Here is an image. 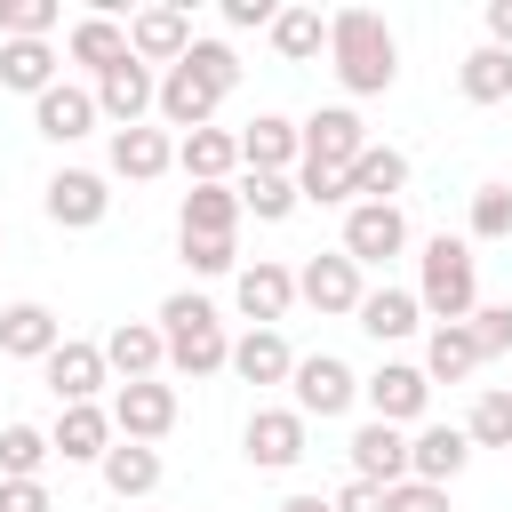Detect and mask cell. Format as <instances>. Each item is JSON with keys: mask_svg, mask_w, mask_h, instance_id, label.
Listing matches in <instances>:
<instances>
[{"mask_svg": "<svg viewBox=\"0 0 512 512\" xmlns=\"http://www.w3.org/2000/svg\"><path fill=\"white\" fill-rule=\"evenodd\" d=\"M152 328H160V344H168V368H176V376H192V384H200V376H216V368L232 360V336H224V320H216V304H208L200 288H176V296L160 304V320H152Z\"/></svg>", "mask_w": 512, "mask_h": 512, "instance_id": "3957f363", "label": "cell"}, {"mask_svg": "<svg viewBox=\"0 0 512 512\" xmlns=\"http://www.w3.org/2000/svg\"><path fill=\"white\" fill-rule=\"evenodd\" d=\"M240 384H288V368H296V352H288V336L280 328H248V336H232V360H224Z\"/></svg>", "mask_w": 512, "mask_h": 512, "instance_id": "4316f807", "label": "cell"}, {"mask_svg": "<svg viewBox=\"0 0 512 512\" xmlns=\"http://www.w3.org/2000/svg\"><path fill=\"white\" fill-rule=\"evenodd\" d=\"M328 504H336V512H384V488H368V480H344Z\"/></svg>", "mask_w": 512, "mask_h": 512, "instance_id": "c3c4849f", "label": "cell"}, {"mask_svg": "<svg viewBox=\"0 0 512 512\" xmlns=\"http://www.w3.org/2000/svg\"><path fill=\"white\" fill-rule=\"evenodd\" d=\"M464 440L472 448H512V384H488L464 416Z\"/></svg>", "mask_w": 512, "mask_h": 512, "instance_id": "74e56055", "label": "cell"}, {"mask_svg": "<svg viewBox=\"0 0 512 512\" xmlns=\"http://www.w3.org/2000/svg\"><path fill=\"white\" fill-rule=\"evenodd\" d=\"M272 16H280V0H224L232 32H272Z\"/></svg>", "mask_w": 512, "mask_h": 512, "instance_id": "7dc6e473", "label": "cell"}, {"mask_svg": "<svg viewBox=\"0 0 512 512\" xmlns=\"http://www.w3.org/2000/svg\"><path fill=\"white\" fill-rule=\"evenodd\" d=\"M232 192H240V216H256V224H288L304 208L296 200V176H240Z\"/></svg>", "mask_w": 512, "mask_h": 512, "instance_id": "d590c367", "label": "cell"}, {"mask_svg": "<svg viewBox=\"0 0 512 512\" xmlns=\"http://www.w3.org/2000/svg\"><path fill=\"white\" fill-rule=\"evenodd\" d=\"M64 56H72V64H88V80H96V72H112V64L128 56V24H120V16H96V8H88V16H80V24L64 32Z\"/></svg>", "mask_w": 512, "mask_h": 512, "instance_id": "83f0119b", "label": "cell"}, {"mask_svg": "<svg viewBox=\"0 0 512 512\" xmlns=\"http://www.w3.org/2000/svg\"><path fill=\"white\" fill-rule=\"evenodd\" d=\"M56 344H64V320H56L40 296L0 304V352H8V360H48Z\"/></svg>", "mask_w": 512, "mask_h": 512, "instance_id": "603a6c76", "label": "cell"}, {"mask_svg": "<svg viewBox=\"0 0 512 512\" xmlns=\"http://www.w3.org/2000/svg\"><path fill=\"white\" fill-rule=\"evenodd\" d=\"M104 368H112V384H144V376H160V368H168L160 328H152V320H120V328L104 336Z\"/></svg>", "mask_w": 512, "mask_h": 512, "instance_id": "7402d4cb", "label": "cell"}, {"mask_svg": "<svg viewBox=\"0 0 512 512\" xmlns=\"http://www.w3.org/2000/svg\"><path fill=\"white\" fill-rule=\"evenodd\" d=\"M120 432H112V416H104V400H80V408H56V424H48V448L64 456V464H104V448H112Z\"/></svg>", "mask_w": 512, "mask_h": 512, "instance_id": "d6986e66", "label": "cell"}, {"mask_svg": "<svg viewBox=\"0 0 512 512\" xmlns=\"http://www.w3.org/2000/svg\"><path fill=\"white\" fill-rule=\"evenodd\" d=\"M344 456H352V480H368V488H400L408 480V432L400 424H360L352 440H344Z\"/></svg>", "mask_w": 512, "mask_h": 512, "instance_id": "e0dca14e", "label": "cell"}, {"mask_svg": "<svg viewBox=\"0 0 512 512\" xmlns=\"http://www.w3.org/2000/svg\"><path fill=\"white\" fill-rule=\"evenodd\" d=\"M472 344H480V360H496V352H512V304H480L472 320Z\"/></svg>", "mask_w": 512, "mask_h": 512, "instance_id": "7bdbcfd3", "label": "cell"}, {"mask_svg": "<svg viewBox=\"0 0 512 512\" xmlns=\"http://www.w3.org/2000/svg\"><path fill=\"white\" fill-rule=\"evenodd\" d=\"M336 248H344L360 272H368V264H392V256L408 248V216H400V200H352Z\"/></svg>", "mask_w": 512, "mask_h": 512, "instance_id": "52a82bcc", "label": "cell"}, {"mask_svg": "<svg viewBox=\"0 0 512 512\" xmlns=\"http://www.w3.org/2000/svg\"><path fill=\"white\" fill-rule=\"evenodd\" d=\"M184 64H192V72H200L216 96H232V88H240V56H232V40H200V32H192Z\"/></svg>", "mask_w": 512, "mask_h": 512, "instance_id": "f35d334b", "label": "cell"}, {"mask_svg": "<svg viewBox=\"0 0 512 512\" xmlns=\"http://www.w3.org/2000/svg\"><path fill=\"white\" fill-rule=\"evenodd\" d=\"M176 168H184L192 184H232L240 136H232V128H192V136H176Z\"/></svg>", "mask_w": 512, "mask_h": 512, "instance_id": "484cf974", "label": "cell"}, {"mask_svg": "<svg viewBox=\"0 0 512 512\" xmlns=\"http://www.w3.org/2000/svg\"><path fill=\"white\" fill-rule=\"evenodd\" d=\"M184 48H192V16L184 8H136L128 16V56L136 64H152V72H168V64H184Z\"/></svg>", "mask_w": 512, "mask_h": 512, "instance_id": "5bb4252c", "label": "cell"}, {"mask_svg": "<svg viewBox=\"0 0 512 512\" xmlns=\"http://www.w3.org/2000/svg\"><path fill=\"white\" fill-rule=\"evenodd\" d=\"M272 48H280L288 64H312V56L328 48V16H320V8H280V16H272Z\"/></svg>", "mask_w": 512, "mask_h": 512, "instance_id": "e575fe53", "label": "cell"}, {"mask_svg": "<svg viewBox=\"0 0 512 512\" xmlns=\"http://www.w3.org/2000/svg\"><path fill=\"white\" fill-rule=\"evenodd\" d=\"M56 0H0V40H48L56 32Z\"/></svg>", "mask_w": 512, "mask_h": 512, "instance_id": "60d3db41", "label": "cell"}, {"mask_svg": "<svg viewBox=\"0 0 512 512\" xmlns=\"http://www.w3.org/2000/svg\"><path fill=\"white\" fill-rule=\"evenodd\" d=\"M104 416H112V432L120 440H168L176 432V384L168 376H144V384H112V400H104Z\"/></svg>", "mask_w": 512, "mask_h": 512, "instance_id": "8992f818", "label": "cell"}, {"mask_svg": "<svg viewBox=\"0 0 512 512\" xmlns=\"http://www.w3.org/2000/svg\"><path fill=\"white\" fill-rule=\"evenodd\" d=\"M40 208H48V224H64V232H96V224L112 216V176H104V168H56V176L40 184Z\"/></svg>", "mask_w": 512, "mask_h": 512, "instance_id": "5b68a950", "label": "cell"}, {"mask_svg": "<svg viewBox=\"0 0 512 512\" xmlns=\"http://www.w3.org/2000/svg\"><path fill=\"white\" fill-rule=\"evenodd\" d=\"M240 232V192L232 184H192L176 208V240H232Z\"/></svg>", "mask_w": 512, "mask_h": 512, "instance_id": "d4e9b609", "label": "cell"}, {"mask_svg": "<svg viewBox=\"0 0 512 512\" xmlns=\"http://www.w3.org/2000/svg\"><path fill=\"white\" fill-rule=\"evenodd\" d=\"M0 512H56L48 480H0Z\"/></svg>", "mask_w": 512, "mask_h": 512, "instance_id": "bcb514c9", "label": "cell"}, {"mask_svg": "<svg viewBox=\"0 0 512 512\" xmlns=\"http://www.w3.org/2000/svg\"><path fill=\"white\" fill-rule=\"evenodd\" d=\"M48 432L40 424H0V480H40L48 472Z\"/></svg>", "mask_w": 512, "mask_h": 512, "instance_id": "8d00e7d4", "label": "cell"}, {"mask_svg": "<svg viewBox=\"0 0 512 512\" xmlns=\"http://www.w3.org/2000/svg\"><path fill=\"white\" fill-rule=\"evenodd\" d=\"M488 48L512 56V0H488Z\"/></svg>", "mask_w": 512, "mask_h": 512, "instance_id": "681fc988", "label": "cell"}, {"mask_svg": "<svg viewBox=\"0 0 512 512\" xmlns=\"http://www.w3.org/2000/svg\"><path fill=\"white\" fill-rule=\"evenodd\" d=\"M360 296H368V280H360V264H352L344 248L304 256V272H296V304H312L320 320H352V312H360Z\"/></svg>", "mask_w": 512, "mask_h": 512, "instance_id": "ba28073f", "label": "cell"}, {"mask_svg": "<svg viewBox=\"0 0 512 512\" xmlns=\"http://www.w3.org/2000/svg\"><path fill=\"white\" fill-rule=\"evenodd\" d=\"M88 96H96V120H112V128H144V120H152V96H160V72L136 64V56H120L112 72L88 80Z\"/></svg>", "mask_w": 512, "mask_h": 512, "instance_id": "9c48e42d", "label": "cell"}, {"mask_svg": "<svg viewBox=\"0 0 512 512\" xmlns=\"http://www.w3.org/2000/svg\"><path fill=\"white\" fill-rule=\"evenodd\" d=\"M232 296H240L248 328H280V320H288V304H296V272H288V264H272V256H256V264H240V272H232Z\"/></svg>", "mask_w": 512, "mask_h": 512, "instance_id": "2e32d148", "label": "cell"}, {"mask_svg": "<svg viewBox=\"0 0 512 512\" xmlns=\"http://www.w3.org/2000/svg\"><path fill=\"white\" fill-rule=\"evenodd\" d=\"M176 168V136L168 128H112V176H128V184H152V176H168Z\"/></svg>", "mask_w": 512, "mask_h": 512, "instance_id": "cb8c5ba5", "label": "cell"}, {"mask_svg": "<svg viewBox=\"0 0 512 512\" xmlns=\"http://www.w3.org/2000/svg\"><path fill=\"white\" fill-rule=\"evenodd\" d=\"M96 472H104V488H112L120 504H128V496H152V488H160V448H144V440H112Z\"/></svg>", "mask_w": 512, "mask_h": 512, "instance_id": "f546056e", "label": "cell"}, {"mask_svg": "<svg viewBox=\"0 0 512 512\" xmlns=\"http://www.w3.org/2000/svg\"><path fill=\"white\" fill-rule=\"evenodd\" d=\"M360 400H368V416L376 424H424V408H432V384H424V368L416 360H384L376 376H360Z\"/></svg>", "mask_w": 512, "mask_h": 512, "instance_id": "30bf717a", "label": "cell"}, {"mask_svg": "<svg viewBox=\"0 0 512 512\" xmlns=\"http://www.w3.org/2000/svg\"><path fill=\"white\" fill-rule=\"evenodd\" d=\"M40 376H48L56 408H80V400H96V392L112 384V368H104V344H88V336H64V344L40 360Z\"/></svg>", "mask_w": 512, "mask_h": 512, "instance_id": "7c38bea8", "label": "cell"}, {"mask_svg": "<svg viewBox=\"0 0 512 512\" xmlns=\"http://www.w3.org/2000/svg\"><path fill=\"white\" fill-rule=\"evenodd\" d=\"M416 304H424L432 328H456V320L480 312V256H472V240H456V232L424 240V256H416Z\"/></svg>", "mask_w": 512, "mask_h": 512, "instance_id": "7a4b0ae2", "label": "cell"}, {"mask_svg": "<svg viewBox=\"0 0 512 512\" xmlns=\"http://www.w3.org/2000/svg\"><path fill=\"white\" fill-rule=\"evenodd\" d=\"M0 88L48 96V88H56V48H48V40H0Z\"/></svg>", "mask_w": 512, "mask_h": 512, "instance_id": "d6a6232c", "label": "cell"}, {"mask_svg": "<svg viewBox=\"0 0 512 512\" xmlns=\"http://www.w3.org/2000/svg\"><path fill=\"white\" fill-rule=\"evenodd\" d=\"M352 400H360V376H352L336 352H296V368H288V408H296L304 424H312V416L328 424V416H344Z\"/></svg>", "mask_w": 512, "mask_h": 512, "instance_id": "277c9868", "label": "cell"}, {"mask_svg": "<svg viewBox=\"0 0 512 512\" xmlns=\"http://www.w3.org/2000/svg\"><path fill=\"white\" fill-rule=\"evenodd\" d=\"M416 368H424V384H464V376L480 368V344H472V328H464V320H456V328H432Z\"/></svg>", "mask_w": 512, "mask_h": 512, "instance_id": "1f68e13d", "label": "cell"}, {"mask_svg": "<svg viewBox=\"0 0 512 512\" xmlns=\"http://www.w3.org/2000/svg\"><path fill=\"white\" fill-rule=\"evenodd\" d=\"M328 72L344 80V96H384L400 80V40L376 8H336L328 16Z\"/></svg>", "mask_w": 512, "mask_h": 512, "instance_id": "6da1fadb", "label": "cell"}, {"mask_svg": "<svg viewBox=\"0 0 512 512\" xmlns=\"http://www.w3.org/2000/svg\"><path fill=\"white\" fill-rule=\"evenodd\" d=\"M304 440H312V424H304L296 408H256V416L240 424V456H248L256 472H288V464H304Z\"/></svg>", "mask_w": 512, "mask_h": 512, "instance_id": "8fae6325", "label": "cell"}, {"mask_svg": "<svg viewBox=\"0 0 512 512\" xmlns=\"http://www.w3.org/2000/svg\"><path fill=\"white\" fill-rule=\"evenodd\" d=\"M184 264H192L200 280H224V272H240V248H232V240H184Z\"/></svg>", "mask_w": 512, "mask_h": 512, "instance_id": "ee69618b", "label": "cell"}, {"mask_svg": "<svg viewBox=\"0 0 512 512\" xmlns=\"http://www.w3.org/2000/svg\"><path fill=\"white\" fill-rule=\"evenodd\" d=\"M352 320H360L376 344H400V336H416V328H424V304H416V288H368Z\"/></svg>", "mask_w": 512, "mask_h": 512, "instance_id": "f1b7e54d", "label": "cell"}, {"mask_svg": "<svg viewBox=\"0 0 512 512\" xmlns=\"http://www.w3.org/2000/svg\"><path fill=\"white\" fill-rule=\"evenodd\" d=\"M472 240H512V184H472Z\"/></svg>", "mask_w": 512, "mask_h": 512, "instance_id": "ab89813d", "label": "cell"}, {"mask_svg": "<svg viewBox=\"0 0 512 512\" xmlns=\"http://www.w3.org/2000/svg\"><path fill=\"white\" fill-rule=\"evenodd\" d=\"M32 128L48 144H80V136H96V96L80 80H56L48 96H32Z\"/></svg>", "mask_w": 512, "mask_h": 512, "instance_id": "44dd1931", "label": "cell"}, {"mask_svg": "<svg viewBox=\"0 0 512 512\" xmlns=\"http://www.w3.org/2000/svg\"><path fill=\"white\" fill-rule=\"evenodd\" d=\"M464 464H472V440H464V424H416V432H408V480H432V488H448Z\"/></svg>", "mask_w": 512, "mask_h": 512, "instance_id": "ffe728a7", "label": "cell"}, {"mask_svg": "<svg viewBox=\"0 0 512 512\" xmlns=\"http://www.w3.org/2000/svg\"><path fill=\"white\" fill-rule=\"evenodd\" d=\"M456 88H464V104H504V96H512V56L480 40V48L456 64Z\"/></svg>", "mask_w": 512, "mask_h": 512, "instance_id": "836d02e7", "label": "cell"}, {"mask_svg": "<svg viewBox=\"0 0 512 512\" xmlns=\"http://www.w3.org/2000/svg\"><path fill=\"white\" fill-rule=\"evenodd\" d=\"M296 136H304V160H320V168H352L368 152V128L352 104H320L312 120H296Z\"/></svg>", "mask_w": 512, "mask_h": 512, "instance_id": "9a60e30c", "label": "cell"}, {"mask_svg": "<svg viewBox=\"0 0 512 512\" xmlns=\"http://www.w3.org/2000/svg\"><path fill=\"white\" fill-rule=\"evenodd\" d=\"M344 192H352V200H392V192H408V152L368 144V152L344 168Z\"/></svg>", "mask_w": 512, "mask_h": 512, "instance_id": "4dcf8cb0", "label": "cell"}, {"mask_svg": "<svg viewBox=\"0 0 512 512\" xmlns=\"http://www.w3.org/2000/svg\"><path fill=\"white\" fill-rule=\"evenodd\" d=\"M232 136H240V168H248V176H296V160H304V136H296L288 112H256V120L232 128Z\"/></svg>", "mask_w": 512, "mask_h": 512, "instance_id": "4fadbf2b", "label": "cell"}, {"mask_svg": "<svg viewBox=\"0 0 512 512\" xmlns=\"http://www.w3.org/2000/svg\"><path fill=\"white\" fill-rule=\"evenodd\" d=\"M216 104H224V96H216L192 64H168V72H160V96H152L160 128H184V136H192V128H216Z\"/></svg>", "mask_w": 512, "mask_h": 512, "instance_id": "ac0fdd59", "label": "cell"}, {"mask_svg": "<svg viewBox=\"0 0 512 512\" xmlns=\"http://www.w3.org/2000/svg\"><path fill=\"white\" fill-rule=\"evenodd\" d=\"M296 200H312V208H352V192H344V168L296 160Z\"/></svg>", "mask_w": 512, "mask_h": 512, "instance_id": "b9f144b4", "label": "cell"}, {"mask_svg": "<svg viewBox=\"0 0 512 512\" xmlns=\"http://www.w3.org/2000/svg\"><path fill=\"white\" fill-rule=\"evenodd\" d=\"M280 512H336V504H328V496H288Z\"/></svg>", "mask_w": 512, "mask_h": 512, "instance_id": "f907efd6", "label": "cell"}, {"mask_svg": "<svg viewBox=\"0 0 512 512\" xmlns=\"http://www.w3.org/2000/svg\"><path fill=\"white\" fill-rule=\"evenodd\" d=\"M384 512H448V488H432V480H400V488H384Z\"/></svg>", "mask_w": 512, "mask_h": 512, "instance_id": "f6af8a7d", "label": "cell"}]
</instances>
